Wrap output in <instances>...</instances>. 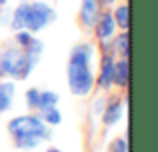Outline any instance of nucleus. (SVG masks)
Masks as SVG:
<instances>
[{
    "mask_svg": "<svg viewBox=\"0 0 158 152\" xmlns=\"http://www.w3.org/2000/svg\"><path fill=\"white\" fill-rule=\"evenodd\" d=\"M8 2V0H0V6H4V4H6Z\"/></svg>",
    "mask_w": 158,
    "mask_h": 152,
    "instance_id": "obj_22",
    "label": "nucleus"
},
{
    "mask_svg": "<svg viewBox=\"0 0 158 152\" xmlns=\"http://www.w3.org/2000/svg\"><path fill=\"white\" fill-rule=\"evenodd\" d=\"M114 84L126 86L128 84V60L122 58L120 62H114Z\"/></svg>",
    "mask_w": 158,
    "mask_h": 152,
    "instance_id": "obj_12",
    "label": "nucleus"
},
{
    "mask_svg": "<svg viewBox=\"0 0 158 152\" xmlns=\"http://www.w3.org/2000/svg\"><path fill=\"white\" fill-rule=\"evenodd\" d=\"M116 0H100V4H114Z\"/></svg>",
    "mask_w": 158,
    "mask_h": 152,
    "instance_id": "obj_20",
    "label": "nucleus"
},
{
    "mask_svg": "<svg viewBox=\"0 0 158 152\" xmlns=\"http://www.w3.org/2000/svg\"><path fill=\"white\" fill-rule=\"evenodd\" d=\"M114 84V56L104 54L102 56V66H100V76H98V86L108 90Z\"/></svg>",
    "mask_w": 158,
    "mask_h": 152,
    "instance_id": "obj_7",
    "label": "nucleus"
},
{
    "mask_svg": "<svg viewBox=\"0 0 158 152\" xmlns=\"http://www.w3.org/2000/svg\"><path fill=\"white\" fill-rule=\"evenodd\" d=\"M26 8H28V2H22L14 12H12L10 26L14 28V30H22L24 28V22H26Z\"/></svg>",
    "mask_w": 158,
    "mask_h": 152,
    "instance_id": "obj_13",
    "label": "nucleus"
},
{
    "mask_svg": "<svg viewBox=\"0 0 158 152\" xmlns=\"http://www.w3.org/2000/svg\"><path fill=\"white\" fill-rule=\"evenodd\" d=\"M46 152H62V150H58V148H48Z\"/></svg>",
    "mask_w": 158,
    "mask_h": 152,
    "instance_id": "obj_21",
    "label": "nucleus"
},
{
    "mask_svg": "<svg viewBox=\"0 0 158 152\" xmlns=\"http://www.w3.org/2000/svg\"><path fill=\"white\" fill-rule=\"evenodd\" d=\"M114 50H116V54H120L122 58L128 56V32L118 34V38H116V42H114Z\"/></svg>",
    "mask_w": 158,
    "mask_h": 152,
    "instance_id": "obj_17",
    "label": "nucleus"
},
{
    "mask_svg": "<svg viewBox=\"0 0 158 152\" xmlns=\"http://www.w3.org/2000/svg\"><path fill=\"white\" fill-rule=\"evenodd\" d=\"M14 38H16V44H18L22 50L30 52V54H36V56H42V52H44L42 40H38L34 34H30L26 28L16 30V36H14Z\"/></svg>",
    "mask_w": 158,
    "mask_h": 152,
    "instance_id": "obj_5",
    "label": "nucleus"
},
{
    "mask_svg": "<svg viewBox=\"0 0 158 152\" xmlns=\"http://www.w3.org/2000/svg\"><path fill=\"white\" fill-rule=\"evenodd\" d=\"M8 132L16 140V146L22 150H32L40 142L50 138V130H48L46 122L36 114H24V116L12 118L8 122Z\"/></svg>",
    "mask_w": 158,
    "mask_h": 152,
    "instance_id": "obj_1",
    "label": "nucleus"
},
{
    "mask_svg": "<svg viewBox=\"0 0 158 152\" xmlns=\"http://www.w3.org/2000/svg\"><path fill=\"white\" fill-rule=\"evenodd\" d=\"M14 92H16L14 82H0V112L10 108Z\"/></svg>",
    "mask_w": 158,
    "mask_h": 152,
    "instance_id": "obj_11",
    "label": "nucleus"
},
{
    "mask_svg": "<svg viewBox=\"0 0 158 152\" xmlns=\"http://www.w3.org/2000/svg\"><path fill=\"white\" fill-rule=\"evenodd\" d=\"M60 102V96L52 90H46V92H40V100H38V108L44 110V108H50V106H56Z\"/></svg>",
    "mask_w": 158,
    "mask_h": 152,
    "instance_id": "obj_14",
    "label": "nucleus"
},
{
    "mask_svg": "<svg viewBox=\"0 0 158 152\" xmlns=\"http://www.w3.org/2000/svg\"><path fill=\"white\" fill-rule=\"evenodd\" d=\"M56 20V12L50 4L46 2H28L26 8V22H24V28L28 32H40L42 28L50 26V24Z\"/></svg>",
    "mask_w": 158,
    "mask_h": 152,
    "instance_id": "obj_4",
    "label": "nucleus"
},
{
    "mask_svg": "<svg viewBox=\"0 0 158 152\" xmlns=\"http://www.w3.org/2000/svg\"><path fill=\"white\" fill-rule=\"evenodd\" d=\"M112 16H114L116 26H120V28H124V30H126V28H128V6H126V4L118 6Z\"/></svg>",
    "mask_w": 158,
    "mask_h": 152,
    "instance_id": "obj_16",
    "label": "nucleus"
},
{
    "mask_svg": "<svg viewBox=\"0 0 158 152\" xmlns=\"http://www.w3.org/2000/svg\"><path fill=\"white\" fill-rule=\"evenodd\" d=\"M38 100H40V90L38 88L26 90V104L30 108H38Z\"/></svg>",
    "mask_w": 158,
    "mask_h": 152,
    "instance_id": "obj_18",
    "label": "nucleus"
},
{
    "mask_svg": "<svg viewBox=\"0 0 158 152\" xmlns=\"http://www.w3.org/2000/svg\"><path fill=\"white\" fill-rule=\"evenodd\" d=\"M68 88L74 96H88L94 88V74L88 64H68Z\"/></svg>",
    "mask_w": 158,
    "mask_h": 152,
    "instance_id": "obj_3",
    "label": "nucleus"
},
{
    "mask_svg": "<svg viewBox=\"0 0 158 152\" xmlns=\"http://www.w3.org/2000/svg\"><path fill=\"white\" fill-rule=\"evenodd\" d=\"M108 152H128L126 140H124V138H116V140H112L110 146H108Z\"/></svg>",
    "mask_w": 158,
    "mask_h": 152,
    "instance_id": "obj_19",
    "label": "nucleus"
},
{
    "mask_svg": "<svg viewBox=\"0 0 158 152\" xmlns=\"http://www.w3.org/2000/svg\"><path fill=\"white\" fill-rule=\"evenodd\" d=\"M114 30H116V22L110 12H104L102 16H98V20H96V38L98 40L106 42V40L114 38Z\"/></svg>",
    "mask_w": 158,
    "mask_h": 152,
    "instance_id": "obj_6",
    "label": "nucleus"
},
{
    "mask_svg": "<svg viewBox=\"0 0 158 152\" xmlns=\"http://www.w3.org/2000/svg\"><path fill=\"white\" fill-rule=\"evenodd\" d=\"M98 6H100V0H82L80 6V20L84 26H94L98 20Z\"/></svg>",
    "mask_w": 158,
    "mask_h": 152,
    "instance_id": "obj_8",
    "label": "nucleus"
},
{
    "mask_svg": "<svg viewBox=\"0 0 158 152\" xmlns=\"http://www.w3.org/2000/svg\"><path fill=\"white\" fill-rule=\"evenodd\" d=\"M122 114H124V102L122 100H112L106 104L104 112H102V122L106 126H114L116 122H120Z\"/></svg>",
    "mask_w": 158,
    "mask_h": 152,
    "instance_id": "obj_9",
    "label": "nucleus"
},
{
    "mask_svg": "<svg viewBox=\"0 0 158 152\" xmlns=\"http://www.w3.org/2000/svg\"><path fill=\"white\" fill-rule=\"evenodd\" d=\"M24 2H26V0H24Z\"/></svg>",
    "mask_w": 158,
    "mask_h": 152,
    "instance_id": "obj_23",
    "label": "nucleus"
},
{
    "mask_svg": "<svg viewBox=\"0 0 158 152\" xmlns=\"http://www.w3.org/2000/svg\"><path fill=\"white\" fill-rule=\"evenodd\" d=\"M92 56H94L92 44H78V46H74L72 52H70V62H74V64H90Z\"/></svg>",
    "mask_w": 158,
    "mask_h": 152,
    "instance_id": "obj_10",
    "label": "nucleus"
},
{
    "mask_svg": "<svg viewBox=\"0 0 158 152\" xmlns=\"http://www.w3.org/2000/svg\"><path fill=\"white\" fill-rule=\"evenodd\" d=\"M38 58L40 56L30 54V52L22 50L20 46L18 48H4L0 52V76L24 80L34 70Z\"/></svg>",
    "mask_w": 158,
    "mask_h": 152,
    "instance_id": "obj_2",
    "label": "nucleus"
},
{
    "mask_svg": "<svg viewBox=\"0 0 158 152\" xmlns=\"http://www.w3.org/2000/svg\"><path fill=\"white\" fill-rule=\"evenodd\" d=\"M42 118L46 124H52V126H58L62 122V114H60V110L56 108V106H50V108H44L42 110Z\"/></svg>",
    "mask_w": 158,
    "mask_h": 152,
    "instance_id": "obj_15",
    "label": "nucleus"
}]
</instances>
